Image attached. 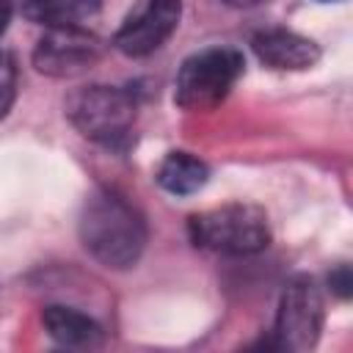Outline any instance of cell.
<instances>
[{"instance_id":"1","label":"cell","mask_w":353,"mask_h":353,"mask_svg":"<svg viewBox=\"0 0 353 353\" xmlns=\"http://www.w3.org/2000/svg\"><path fill=\"white\" fill-rule=\"evenodd\" d=\"M83 248L110 270L132 268L146 248V218L113 188L94 190L80 210Z\"/></svg>"},{"instance_id":"2","label":"cell","mask_w":353,"mask_h":353,"mask_svg":"<svg viewBox=\"0 0 353 353\" xmlns=\"http://www.w3.org/2000/svg\"><path fill=\"white\" fill-rule=\"evenodd\" d=\"M135 99L116 85H83L69 94L66 116L74 130L108 149H124L135 124Z\"/></svg>"},{"instance_id":"3","label":"cell","mask_w":353,"mask_h":353,"mask_svg":"<svg viewBox=\"0 0 353 353\" xmlns=\"http://www.w3.org/2000/svg\"><path fill=\"white\" fill-rule=\"evenodd\" d=\"M188 232L193 245L223 256L259 254L270 243L268 215L254 204H223L199 212L188 221Z\"/></svg>"},{"instance_id":"4","label":"cell","mask_w":353,"mask_h":353,"mask_svg":"<svg viewBox=\"0 0 353 353\" xmlns=\"http://www.w3.org/2000/svg\"><path fill=\"white\" fill-rule=\"evenodd\" d=\"M243 55L234 47H207L188 55L176 72L174 102L182 110H212L226 99L243 74Z\"/></svg>"},{"instance_id":"5","label":"cell","mask_w":353,"mask_h":353,"mask_svg":"<svg viewBox=\"0 0 353 353\" xmlns=\"http://www.w3.org/2000/svg\"><path fill=\"white\" fill-rule=\"evenodd\" d=\"M323 298L317 284L309 276L292 279L279 301L276 312V347L284 350H309L317 345L323 331Z\"/></svg>"},{"instance_id":"6","label":"cell","mask_w":353,"mask_h":353,"mask_svg":"<svg viewBox=\"0 0 353 353\" xmlns=\"http://www.w3.org/2000/svg\"><path fill=\"white\" fill-rule=\"evenodd\" d=\"M182 0H138L113 36V47L130 58H143L160 50L176 30Z\"/></svg>"},{"instance_id":"7","label":"cell","mask_w":353,"mask_h":353,"mask_svg":"<svg viewBox=\"0 0 353 353\" xmlns=\"http://www.w3.org/2000/svg\"><path fill=\"white\" fill-rule=\"evenodd\" d=\"M102 58V41L83 28H47L33 50V63L50 77H77Z\"/></svg>"},{"instance_id":"8","label":"cell","mask_w":353,"mask_h":353,"mask_svg":"<svg viewBox=\"0 0 353 353\" xmlns=\"http://www.w3.org/2000/svg\"><path fill=\"white\" fill-rule=\"evenodd\" d=\"M251 47L256 52V58L270 66V69H281V72H301V69H312L320 61V47L292 30L284 28H273V30H262L251 39Z\"/></svg>"},{"instance_id":"9","label":"cell","mask_w":353,"mask_h":353,"mask_svg":"<svg viewBox=\"0 0 353 353\" xmlns=\"http://www.w3.org/2000/svg\"><path fill=\"white\" fill-rule=\"evenodd\" d=\"M41 325L50 334V339L63 347H97L105 336L102 325L94 317H88L72 306H61V303L44 306Z\"/></svg>"},{"instance_id":"10","label":"cell","mask_w":353,"mask_h":353,"mask_svg":"<svg viewBox=\"0 0 353 353\" xmlns=\"http://www.w3.org/2000/svg\"><path fill=\"white\" fill-rule=\"evenodd\" d=\"M210 179V168L190 152H171L157 165V185L171 196H193Z\"/></svg>"},{"instance_id":"11","label":"cell","mask_w":353,"mask_h":353,"mask_svg":"<svg viewBox=\"0 0 353 353\" xmlns=\"http://www.w3.org/2000/svg\"><path fill=\"white\" fill-rule=\"evenodd\" d=\"M99 6L102 0H28L25 17L44 28H80Z\"/></svg>"},{"instance_id":"12","label":"cell","mask_w":353,"mask_h":353,"mask_svg":"<svg viewBox=\"0 0 353 353\" xmlns=\"http://www.w3.org/2000/svg\"><path fill=\"white\" fill-rule=\"evenodd\" d=\"M17 97V61L11 52L0 50V119L11 110Z\"/></svg>"},{"instance_id":"13","label":"cell","mask_w":353,"mask_h":353,"mask_svg":"<svg viewBox=\"0 0 353 353\" xmlns=\"http://www.w3.org/2000/svg\"><path fill=\"white\" fill-rule=\"evenodd\" d=\"M331 284H334V290L342 295V298H347V287H350V276H347V268L342 265L339 270H336V276H331Z\"/></svg>"},{"instance_id":"14","label":"cell","mask_w":353,"mask_h":353,"mask_svg":"<svg viewBox=\"0 0 353 353\" xmlns=\"http://www.w3.org/2000/svg\"><path fill=\"white\" fill-rule=\"evenodd\" d=\"M8 22H11V0H0V36L6 33Z\"/></svg>"},{"instance_id":"15","label":"cell","mask_w":353,"mask_h":353,"mask_svg":"<svg viewBox=\"0 0 353 353\" xmlns=\"http://www.w3.org/2000/svg\"><path fill=\"white\" fill-rule=\"evenodd\" d=\"M223 3L232 6V8H254V6H262L268 0H223Z\"/></svg>"}]
</instances>
